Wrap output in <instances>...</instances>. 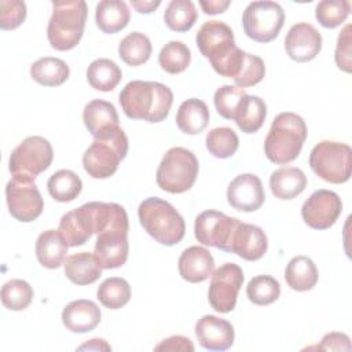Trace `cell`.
Wrapping results in <instances>:
<instances>
[{
  "label": "cell",
  "mask_w": 352,
  "mask_h": 352,
  "mask_svg": "<svg viewBox=\"0 0 352 352\" xmlns=\"http://www.w3.org/2000/svg\"><path fill=\"white\" fill-rule=\"evenodd\" d=\"M128 153V138L117 126L94 139L82 155V166L94 179H107L116 173Z\"/></svg>",
  "instance_id": "7"
},
{
  "label": "cell",
  "mask_w": 352,
  "mask_h": 352,
  "mask_svg": "<svg viewBox=\"0 0 352 352\" xmlns=\"http://www.w3.org/2000/svg\"><path fill=\"white\" fill-rule=\"evenodd\" d=\"M280 285L270 275H257L246 286L248 298L256 305H270L279 298Z\"/></svg>",
  "instance_id": "39"
},
{
  "label": "cell",
  "mask_w": 352,
  "mask_h": 352,
  "mask_svg": "<svg viewBox=\"0 0 352 352\" xmlns=\"http://www.w3.org/2000/svg\"><path fill=\"white\" fill-rule=\"evenodd\" d=\"M334 58L341 70L351 73V25H346L340 33Z\"/></svg>",
  "instance_id": "45"
},
{
  "label": "cell",
  "mask_w": 352,
  "mask_h": 352,
  "mask_svg": "<svg viewBox=\"0 0 352 352\" xmlns=\"http://www.w3.org/2000/svg\"><path fill=\"white\" fill-rule=\"evenodd\" d=\"M265 192L261 180L252 173L238 175L227 188L228 204L241 212H254L261 208Z\"/></svg>",
  "instance_id": "17"
},
{
  "label": "cell",
  "mask_w": 352,
  "mask_h": 352,
  "mask_svg": "<svg viewBox=\"0 0 352 352\" xmlns=\"http://www.w3.org/2000/svg\"><path fill=\"white\" fill-rule=\"evenodd\" d=\"M315 263L307 256L293 257L285 270V279L290 289L297 292L311 290L318 282Z\"/></svg>",
  "instance_id": "29"
},
{
  "label": "cell",
  "mask_w": 352,
  "mask_h": 352,
  "mask_svg": "<svg viewBox=\"0 0 352 352\" xmlns=\"http://www.w3.org/2000/svg\"><path fill=\"white\" fill-rule=\"evenodd\" d=\"M26 18V4L19 0L0 1V28L12 30L22 25Z\"/></svg>",
  "instance_id": "44"
},
{
  "label": "cell",
  "mask_w": 352,
  "mask_h": 352,
  "mask_svg": "<svg viewBox=\"0 0 352 352\" xmlns=\"http://www.w3.org/2000/svg\"><path fill=\"white\" fill-rule=\"evenodd\" d=\"M172 102L170 88L155 81L133 80L120 92L121 109L132 120L161 122L168 117Z\"/></svg>",
  "instance_id": "3"
},
{
  "label": "cell",
  "mask_w": 352,
  "mask_h": 352,
  "mask_svg": "<svg viewBox=\"0 0 352 352\" xmlns=\"http://www.w3.org/2000/svg\"><path fill=\"white\" fill-rule=\"evenodd\" d=\"M199 6L205 14L214 15V14L224 12L228 8L230 1L228 0H209V1H199Z\"/></svg>",
  "instance_id": "48"
},
{
  "label": "cell",
  "mask_w": 352,
  "mask_h": 352,
  "mask_svg": "<svg viewBox=\"0 0 352 352\" xmlns=\"http://www.w3.org/2000/svg\"><path fill=\"white\" fill-rule=\"evenodd\" d=\"M69 245L59 230L43 231L36 241V256L38 263L45 268H59L67 254Z\"/></svg>",
  "instance_id": "24"
},
{
  "label": "cell",
  "mask_w": 352,
  "mask_h": 352,
  "mask_svg": "<svg viewBox=\"0 0 352 352\" xmlns=\"http://www.w3.org/2000/svg\"><path fill=\"white\" fill-rule=\"evenodd\" d=\"M82 349H94V351H110L111 346L102 338H92L88 342L78 346V351Z\"/></svg>",
  "instance_id": "50"
},
{
  "label": "cell",
  "mask_w": 352,
  "mask_h": 352,
  "mask_svg": "<svg viewBox=\"0 0 352 352\" xmlns=\"http://www.w3.org/2000/svg\"><path fill=\"white\" fill-rule=\"evenodd\" d=\"M265 74V66L261 58L257 55H252L249 52L245 54V59L238 76L234 80L236 87L248 88L258 84Z\"/></svg>",
  "instance_id": "43"
},
{
  "label": "cell",
  "mask_w": 352,
  "mask_h": 352,
  "mask_svg": "<svg viewBox=\"0 0 352 352\" xmlns=\"http://www.w3.org/2000/svg\"><path fill=\"white\" fill-rule=\"evenodd\" d=\"M285 50L296 62L312 60L322 50V36L311 23H296L285 37Z\"/></svg>",
  "instance_id": "16"
},
{
  "label": "cell",
  "mask_w": 352,
  "mask_h": 352,
  "mask_svg": "<svg viewBox=\"0 0 352 352\" xmlns=\"http://www.w3.org/2000/svg\"><path fill=\"white\" fill-rule=\"evenodd\" d=\"M285 22V12L275 1H253L242 15L245 34L257 43H270L278 37Z\"/></svg>",
  "instance_id": "10"
},
{
  "label": "cell",
  "mask_w": 352,
  "mask_h": 352,
  "mask_svg": "<svg viewBox=\"0 0 352 352\" xmlns=\"http://www.w3.org/2000/svg\"><path fill=\"white\" fill-rule=\"evenodd\" d=\"M246 98H248V94L243 88H239L235 85H223L214 92L213 102L217 113L223 118L235 120Z\"/></svg>",
  "instance_id": "37"
},
{
  "label": "cell",
  "mask_w": 352,
  "mask_h": 352,
  "mask_svg": "<svg viewBox=\"0 0 352 352\" xmlns=\"http://www.w3.org/2000/svg\"><path fill=\"white\" fill-rule=\"evenodd\" d=\"M82 120L94 139L118 126V114L116 107L110 102L102 99H94L85 104Z\"/></svg>",
  "instance_id": "23"
},
{
  "label": "cell",
  "mask_w": 352,
  "mask_h": 352,
  "mask_svg": "<svg viewBox=\"0 0 352 352\" xmlns=\"http://www.w3.org/2000/svg\"><path fill=\"white\" fill-rule=\"evenodd\" d=\"M342 212L341 198L330 190H316L301 208L304 223L314 230L330 228Z\"/></svg>",
  "instance_id": "15"
},
{
  "label": "cell",
  "mask_w": 352,
  "mask_h": 352,
  "mask_svg": "<svg viewBox=\"0 0 352 352\" xmlns=\"http://www.w3.org/2000/svg\"><path fill=\"white\" fill-rule=\"evenodd\" d=\"M54 151L51 143L43 136L23 139L11 153L8 169L12 175L36 177L51 165Z\"/></svg>",
  "instance_id": "12"
},
{
  "label": "cell",
  "mask_w": 352,
  "mask_h": 352,
  "mask_svg": "<svg viewBox=\"0 0 352 352\" xmlns=\"http://www.w3.org/2000/svg\"><path fill=\"white\" fill-rule=\"evenodd\" d=\"M96 297L103 307L118 309L131 300V286L124 278H107L99 285Z\"/></svg>",
  "instance_id": "34"
},
{
  "label": "cell",
  "mask_w": 352,
  "mask_h": 352,
  "mask_svg": "<svg viewBox=\"0 0 352 352\" xmlns=\"http://www.w3.org/2000/svg\"><path fill=\"white\" fill-rule=\"evenodd\" d=\"M267 106L264 100L256 95H248L241 111L234 121L242 132L254 133L263 126Z\"/></svg>",
  "instance_id": "36"
},
{
  "label": "cell",
  "mask_w": 352,
  "mask_h": 352,
  "mask_svg": "<svg viewBox=\"0 0 352 352\" xmlns=\"http://www.w3.org/2000/svg\"><path fill=\"white\" fill-rule=\"evenodd\" d=\"M241 221L219 210H205L195 219L194 234L198 242L227 253L231 252L234 232Z\"/></svg>",
  "instance_id": "14"
},
{
  "label": "cell",
  "mask_w": 352,
  "mask_h": 352,
  "mask_svg": "<svg viewBox=\"0 0 352 352\" xmlns=\"http://www.w3.org/2000/svg\"><path fill=\"white\" fill-rule=\"evenodd\" d=\"M309 166L327 183H345L351 177L352 150L348 144L341 142H319L311 150Z\"/></svg>",
  "instance_id": "9"
},
{
  "label": "cell",
  "mask_w": 352,
  "mask_h": 352,
  "mask_svg": "<svg viewBox=\"0 0 352 352\" xmlns=\"http://www.w3.org/2000/svg\"><path fill=\"white\" fill-rule=\"evenodd\" d=\"M243 271L235 263H224L212 272L208 290L210 307L220 312H231L236 305L238 292L243 283Z\"/></svg>",
  "instance_id": "13"
},
{
  "label": "cell",
  "mask_w": 352,
  "mask_h": 352,
  "mask_svg": "<svg viewBox=\"0 0 352 352\" xmlns=\"http://www.w3.org/2000/svg\"><path fill=\"white\" fill-rule=\"evenodd\" d=\"M131 19V11L122 0H102L96 6L95 21L98 28L107 34L122 30Z\"/></svg>",
  "instance_id": "26"
},
{
  "label": "cell",
  "mask_w": 352,
  "mask_h": 352,
  "mask_svg": "<svg viewBox=\"0 0 352 352\" xmlns=\"http://www.w3.org/2000/svg\"><path fill=\"white\" fill-rule=\"evenodd\" d=\"M131 4H132V7L138 12H140V14H150V12H153L161 4V1H143V0L136 1V0H131Z\"/></svg>",
  "instance_id": "49"
},
{
  "label": "cell",
  "mask_w": 352,
  "mask_h": 352,
  "mask_svg": "<svg viewBox=\"0 0 352 352\" xmlns=\"http://www.w3.org/2000/svg\"><path fill=\"white\" fill-rule=\"evenodd\" d=\"M155 351H194V345L190 338L183 336H172L165 340H162L158 345L154 348Z\"/></svg>",
  "instance_id": "47"
},
{
  "label": "cell",
  "mask_w": 352,
  "mask_h": 352,
  "mask_svg": "<svg viewBox=\"0 0 352 352\" xmlns=\"http://www.w3.org/2000/svg\"><path fill=\"white\" fill-rule=\"evenodd\" d=\"M305 121L296 113L285 111L278 114L264 140L267 158L278 165L294 161L307 139Z\"/></svg>",
  "instance_id": "4"
},
{
  "label": "cell",
  "mask_w": 352,
  "mask_h": 352,
  "mask_svg": "<svg viewBox=\"0 0 352 352\" xmlns=\"http://www.w3.org/2000/svg\"><path fill=\"white\" fill-rule=\"evenodd\" d=\"M65 275L74 285H91L102 275V267L96 257L88 252H80L69 256L65 263Z\"/></svg>",
  "instance_id": "25"
},
{
  "label": "cell",
  "mask_w": 352,
  "mask_h": 352,
  "mask_svg": "<svg viewBox=\"0 0 352 352\" xmlns=\"http://www.w3.org/2000/svg\"><path fill=\"white\" fill-rule=\"evenodd\" d=\"M121 78L122 72L120 66L107 58L92 60L87 69V80L89 85L102 92L113 91Z\"/></svg>",
  "instance_id": "31"
},
{
  "label": "cell",
  "mask_w": 352,
  "mask_h": 352,
  "mask_svg": "<svg viewBox=\"0 0 352 352\" xmlns=\"http://www.w3.org/2000/svg\"><path fill=\"white\" fill-rule=\"evenodd\" d=\"M239 144L236 133L228 126L213 128L206 135V148L216 158H230Z\"/></svg>",
  "instance_id": "40"
},
{
  "label": "cell",
  "mask_w": 352,
  "mask_h": 352,
  "mask_svg": "<svg viewBox=\"0 0 352 352\" xmlns=\"http://www.w3.org/2000/svg\"><path fill=\"white\" fill-rule=\"evenodd\" d=\"M209 109L205 102L197 98L184 100L176 113V125L187 135L201 133L209 124Z\"/></svg>",
  "instance_id": "28"
},
{
  "label": "cell",
  "mask_w": 352,
  "mask_h": 352,
  "mask_svg": "<svg viewBox=\"0 0 352 352\" xmlns=\"http://www.w3.org/2000/svg\"><path fill=\"white\" fill-rule=\"evenodd\" d=\"M138 216L146 232L161 245H176L186 234L182 214L168 201L158 197H150L140 202Z\"/></svg>",
  "instance_id": "5"
},
{
  "label": "cell",
  "mask_w": 352,
  "mask_h": 352,
  "mask_svg": "<svg viewBox=\"0 0 352 352\" xmlns=\"http://www.w3.org/2000/svg\"><path fill=\"white\" fill-rule=\"evenodd\" d=\"M198 176V160L184 147H172L157 169V184L170 194H182L192 187Z\"/></svg>",
  "instance_id": "8"
},
{
  "label": "cell",
  "mask_w": 352,
  "mask_h": 352,
  "mask_svg": "<svg viewBox=\"0 0 352 352\" xmlns=\"http://www.w3.org/2000/svg\"><path fill=\"white\" fill-rule=\"evenodd\" d=\"M272 194L279 199H293L307 187L304 172L294 166H285L274 170L270 177Z\"/></svg>",
  "instance_id": "27"
},
{
  "label": "cell",
  "mask_w": 352,
  "mask_h": 352,
  "mask_svg": "<svg viewBox=\"0 0 352 352\" xmlns=\"http://www.w3.org/2000/svg\"><path fill=\"white\" fill-rule=\"evenodd\" d=\"M195 41L217 74L230 78L238 76L246 52L235 45L234 33L227 23L221 21L205 22L199 28Z\"/></svg>",
  "instance_id": "2"
},
{
  "label": "cell",
  "mask_w": 352,
  "mask_h": 352,
  "mask_svg": "<svg viewBox=\"0 0 352 352\" xmlns=\"http://www.w3.org/2000/svg\"><path fill=\"white\" fill-rule=\"evenodd\" d=\"M129 230L125 209L114 202H88L67 212L59 221V232L72 248L84 245L92 234L106 230Z\"/></svg>",
  "instance_id": "1"
},
{
  "label": "cell",
  "mask_w": 352,
  "mask_h": 352,
  "mask_svg": "<svg viewBox=\"0 0 352 352\" xmlns=\"http://www.w3.org/2000/svg\"><path fill=\"white\" fill-rule=\"evenodd\" d=\"M318 348L324 351H348L351 349L349 337L344 333H329L322 338Z\"/></svg>",
  "instance_id": "46"
},
{
  "label": "cell",
  "mask_w": 352,
  "mask_h": 352,
  "mask_svg": "<svg viewBox=\"0 0 352 352\" xmlns=\"http://www.w3.org/2000/svg\"><path fill=\"white\" fill-rule=\"evenodd\" d=\"M151 50V43L146 34L132 32L121 40L118 45V55L126 65L139 66L148 60Z\"/></svg>",
  "instance_id": "33"
},
{
  "label": "cell",
  "mask_w": 352,
  "mask_h": 352,
  "mask_svg": "<svg viewBox=\"0 0 352 352\" xmlns=\"http://www.w3.org/2000/svg\"><path fill=\"white\" fill-rule=\"evenodd\" d=\"M195 336L199 345L209 351H226L234 344L232 324L214 315H204L195 323Z\"/></svg>",
  "instance_id": "19"
},
{
  "label": "cell",
  "mask_w": 352,
  "mask_h": 352,
  "mask_svg": "<svg viewBox=\"0 0 352 352\" xmlns=\"http://www.w3.org/2000/svg\"><path fill=\"white\" fill-rule=\"evenodd\" d=\"M50 195L58 202H70L78 197L82 182L77 173L69 169H60L51 175L47 182Z\"/></svg>",
  "instance_id": "32"
},
{
  "label": "cell",
  "mask_w": 352,
  "mask_h": 352,
  "mask_svg": "<svg viewBox=\"0 0 352 352\" xmlns=\"http://www.w3.org/2000/svg\"><path fill=\"white\" fill-rule=\"evenodd\" d=\"M69 74L66 62L54 56L40 58L30 66L32 78L44 87H58L69 78Z\"/></svg>",
  "instance_id": "30"
},
{
  "label": "cell",
  "mask_w": 352,
  "mask_h": 352,
  "mask_svg": "<svg viewBox=\"0 0 352 352\" xmlns=\"http://www.w3.org/2000/svg\"><path fill=\"white\" fill-rule=\"evenodd\" d=\"M197 8L191 0H172L164 14V21L170 30L187 32L197 21Z\"/></svg>",
  "instance_id": "35"
},
{
  "label": "cell",
  "mask_w": 352,
  "mask_h": 352,
  "mask_svg": "<svg viewBox=\"0 0 352 352\" xmlns=\"http://www.w3.org/2000/svg\"><path fill=\"white\" fill-rule=\"evenodd\" d=\"M100 322V309L91 300H76L62 311V323L72 333H87Z\"/></svg>",
  "instance_id": "22"
},
{
  "label": "cell",
  "mask_w": 352,
  "mask_h": 352,
  "mask_svg": "<svg viewBox=\"0 0 352 352\" xmlns=\"http://www.w3.org/2000/svg\"><path fill=\"white\" fill-rule=\"evenodd\" d=\"M191 62V52L182 41H169L162 47L158 55V63L162 70L169 74L184 72Z\"/></svg>",
  "instance_id": "38"
},
{
  "label": "cell",
  "mask_w": 352,
  "mask_h": 352,
  "mask_svg": "<svg viewBox=\"0 0 352 352\" xmlns=\"http://www.w3.org/2000/svg\"><path fill=\"white\" fill-rule=\"evenodd\" d=\"M52 15L47 28V37L52 48L69 51L74 48L84 33L88 8L85 1H52Z\"/></svg>",
  "instance_id": "6"
},
{
  "label": "cell",
  "mask_w": 352,
  "mask_h": 352,
  "mask_svg": "<svg viewBox=\"0 0 352 352\" xmlns=\"http://www.w3.org/2000/svg\"><path fill=\"white\" fill-rule=\"evenodd\" d=\"M214 270L210 252L202 246H190L179 257V274L190 283L206 280Z\"/></svg>",
  "instance_id": "21"
},
{
  "label": "cell",
  "mask_w": 352,
  "mask_h": 352,
  "mask_svg": "<svg viewBox=\"0 0 352 352\" xmlns=\"http://www.w3.org/2000/svg\"><path fill=\"white\" fill-rule=\"evenodd\" d=\"M128 231L117 228L100 232L94 248V256L103 270H113L124 265L128 258Z\"/></svg>",
  "instance_id": "18"
},
{
  "label": "cell",
  "mask_w": 352,
  "mask_h": 352,
  "mask_svg": "<svg viewBox=\"0 0 352 352\" xmlns=\"http://www.w3.org/2000/svg\"><path fill=\"white\" fill-rule=\"evenodd\" d=\"M33 300L32 286L22 279H11L1 287V302L11 311L26 309Z\"/></svg>",
  "instance_id": "41"
},
{
  "label": "cell",
  "mask_w": 352,
  "mask_h": 352,
  "mask_svg": "<svg viewBox=\"0 0 352 352\" xmlns=\"http://www.w3.org/2000/svg\"><path fill=\"white\" fill-rule=\"evenodd\" d=\"M6 198L11 216L22 223L36 220L44 209V201L34 177L26 175L12 176L6 187Z\"/></svg>",
  "instance_id": "11"
},
{
  "label": "cell",
  "mask_w": 352,
  "mask_h": 352,
  "mask_svg": "<svg viewBox=\"0 0 352 352\" xmlns=\"http://www.w3.org/2000/svg\"><path fill=\"white\" fill-rule=\"evenodd\" d=\"M351 12L348 0H323L318 3L315 16L318 22L327 29H334L345 22Z\"/></svg>",
  "instance_id": "42"
},
{
  "label": "cell",
  "mask_w": 352,
  "mask_h": 352,
  "mask_svg": "<svg viewBox=\"0 0 352 352\" xmlns=\"http://www.w3.org/2000/svg\"><path fill=\"white\" fill-rule=\"evenodd\" d=\"M268 248V239L265 232L249 223H239L231 242V252L243 260L254 261L261 258Z\"/></svg>",
  "instance_id": "20"
}]
</instances>
